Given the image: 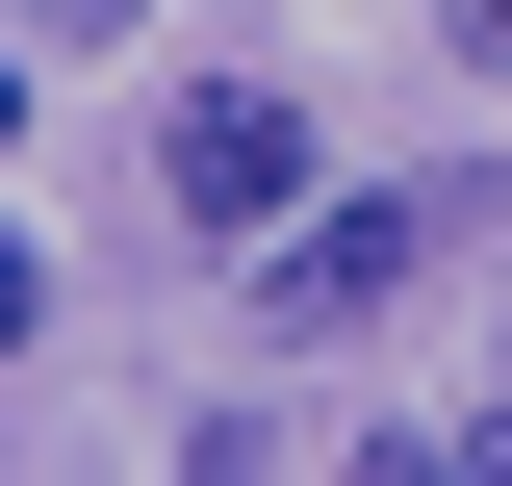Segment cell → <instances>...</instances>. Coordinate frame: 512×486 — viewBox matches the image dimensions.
Wrapping results in <instances>:
<instances>
[{"instance_id":"1","label":"cell","mask_w":512,"mask_h":486,"mask_svg":"<svg viewBox=\"0 0 512 486\" xmlns=\"http://www.w3.org/2000/svg\"><path fill=\"white\" fill-rule=\"evenodd\" d=\"M410 256H436V205H282L256 333H282V359H333V333H384V307H410Z\"/></svg>"},{"instance_id":"2","label":"cell","mask_w":512,"mask_h":486,"mask_svg":"<svg viewBox=\"0 0 512 486\" xmlns=\"http://www.w3.org/2000/svg\"><path fill=\"white\" fill-rule=\"evenodd\" d=\"M154 205H180V231H282V205H308V103H282V77H205V103L154 128Z\"/></svg>"},{"instance_id":"3","label":"cell","mask_w":512,"mask_h":486,"mask_svg":"<svg viewBox=\"0 0 512 486\" xmlns=\"http://www.w3.org/2000/svg\"><path fill=\"white\" fill-rule=\"evenodd\" d=\"M436 461H487V486H512V384H487V410H461V435H436Z\"/></svg>"},{"instance_id":"4","label":"cell","mask_w":512,"mask_h":486,"mask_svg":"<svg viewBox=\"0 0 512 486\" xmlns=\"http://www.w3.org/2000/svg\"><path fill=\"white\" fill-rule=\"evenodd\" d=\"M461 52H487V77H512V0H461Z\"/></svg>"},{"instance_id":"5","label":"cell","mask_w":512,"mask_h":486,"mask_svg":"<svg viewBox=\"0 0 512 486\" xmlns=\"http://www.w3.org/2000/svg\"><path fill=\"white\" fill-rule=\"evenodd\" d=\"M52 26H103V0H52Z\"/></svg>"}]
</instances>
